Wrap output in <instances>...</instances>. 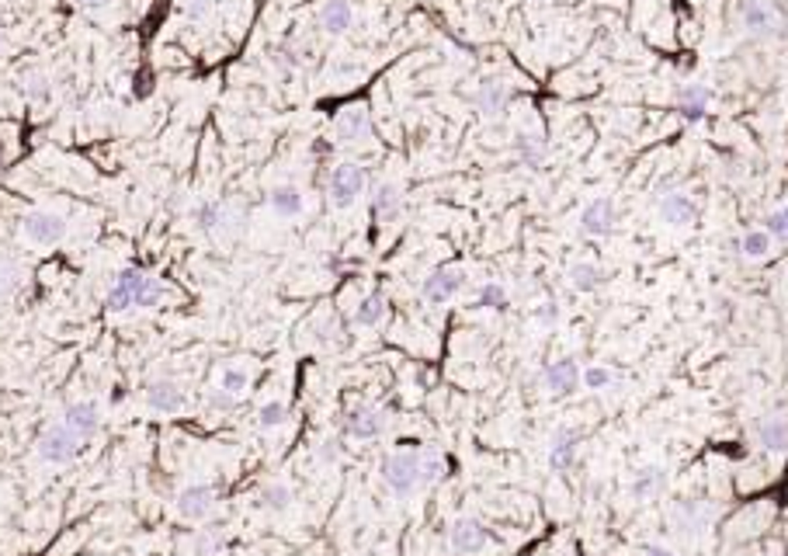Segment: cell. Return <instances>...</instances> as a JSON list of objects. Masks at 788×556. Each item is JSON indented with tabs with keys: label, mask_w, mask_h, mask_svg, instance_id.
Masks as SVG:
<instances>
[{
	"label": "cell",
	"mask_w": 788,
	"mask_h": 556,
	"mask_svg": "<svg viewBox=\"0 0 788 556\" xmlns=\"http://www.w3.org/2000/svg\"><path fill=\"white\" fill-rule=\"evenodd\" d=\"M365 185H369V174H365V167L361 164H337L330 170V178H327V195H330V205H337V209H347L354 198L365 192Z\"/></svg>",
	"instance_id": "3"
},
{
	"label": "cell",
	"mask_w": 788,
	"mask_h": 556,
	"mask_svg": "<svg viewBox=\"0 0 788 556\" xmlns=\"http://www.w3.org/2000/svg\"><path fill=\"white\" fill-rule=\"evenodd\" d=\"M21 229L32 244H42V247H53L66 237V220L53 209H32L21 216Z\"/></svg>",
	"instance_id": "5"
},
{
	"label": "cell",
	"mask_w": 788,
	"mask_h": 556,
	"mask_svg": "<svg viewBox=\"0 0 788 556\" xmlns=\"http://www.w3.org/2000/svg\"><path fill=\"white\" fill-rule=\"evenodd\" d=\"M709 101H712V91L705 84H688L677 91V112L684 122H701L709 112Z\"/></svg>",
	"instance_id": "17"
},
{
	"label": "cell",
	"mask_w": 788,
	"mask_h": 556,
	"mask_svg": "<svg viewBox=\"0 0 788 556\" xmlns=\"http://www.w3.org/2000/svg\"><path fill=\"white\" fill-rule=\"evenodd\" d=\"M476 303H479L483 310L504 313V310H507V289L501 286V282H486V286H479V295H476Z\"/></svg>",
	"instance_id": "35"
},
{
	"label": "cell",
	"mask_w": 788,
	"mask_h": 556,
	"mask_svg": "<svg viewBox=\"0 0 788 556\" xmlns=\"http://www.w3.org/2000/svg\"><path fill=\"white\" fill-rule=\"evenodd\" d=\"M442 477H448V459L435 449L420 452V487H435Z\"/></svg>",
	"instance_id": "29"
},
{
	"label": "cell",
	"mask_w": 788,
	"mask_h": 556,
	"mask_svg": "<svg viewBox=\"0 0 788 556\" xmlns=\"http://www.w3.org/2000/svg\"><path fill=\"white\" fill-rule=\"evenodd\" d=\"M764 229L771 233V240H778V244H788V205L782 209H775L767 220H764Z\"/></svg>",
	"instance_id": "39"
},
{
	"label": "cell",
	"mask_w": 788,
	"mask_h": 556,
	"mask_svg": "<svg viewBox=\"0 0 788 556\" xmlns=\"http://www.w3.org/2000/svg\"><path fill=\"white\" fill-rule=\"evenodd\" d=\"M694 202L684 192H670V195L660 198V220L670 223V227H688L694 220Z\"/></svg>",
	"instance_id": "20"
},
{
	"label": "cell",
	"mask_w": 788,
	"mask_h": 556,
	"mask_svg": "<svg viewBox=\"0 0 788 556\" xmlns=\"http://www.w3.org/2000/svg\"><path fill=\"white\" fill-rule=\"evenodd\" d=\"M611 369H604V365H587L584 372H580V383L587 386V390H604V386H611Z\"/></svg>",
	"instance_id": "40"
},
{
	"label": "cell",
	"mask_w": 788,
	"mask_h": 556,
	"mask_svg": "<svg viewBox=\"0 0 788 556\" xmlns=\"http://www.w3.org/2000/svg\"><path fill=\"white\" fill-rule=\"evenodd\" d=\"M743 29L751 35L775 32V11L764 0H743Z\"/></svg>",
	"instance_id": "24"
},
{
	"label": "cell",
	"mask_w": 788,
	"mask_h": 556,
	"mask_svg": "<svg viewBox=\"0 0 788 556\" xmlns=\"http://www.w3.org/2000/svg\"><path fill=\"white\" fill-rule=\"evenodd\" d=\"M185 550H188V556H212L220 550V535L216 532H195V535L185 539Z\"/></svg>",
	"instance_id": "38"
},
{
	"label": "cell",
	"mask_w": 788,
	"mask_h": 556,
	"mask_svg": "<svg viewBox=\"0 0 788 556\" xmlns=\"http://www.w3.org/2000/svg\"><path fill=\"white\" fill-rule=\"evenodd\" d=\"M382 427H386V414L378 407H369V403H358V407H351L344 414V431L351 438L369 442V438L382 435Z\"/></svg>",
	"instance_id": "11"
},
{
	"label": "cell",
	"mask_w": 788,
	"mask_h": 556,
	"mask_svg": "<svg viewBox=\"0 0 788 556\" xmlns=\"http://www.w3.org/2000/svg\"><path fill=\"white\" fill-rule=\"evenodd\" d=\"M167 299V286L150 271H136V286H132V310H157Z\"/></svg>",
	"instance_id": "16"
},
{
	"label": "cell",
	"mask_w": 788,
	"mask_h": 556,
	"mask_svg": "<svg viewBox=\"0 0 788 556\" xmlns=\"http://www.w3.org/2000/svg\"><path fill=\"white\" fill-rule=\"evenodd\" d=\"M191 223L202 229V233H212L222 223V205L220 202H195L191 205Z\"/></svg>",
	"instance_id": "31"
},
{
	"label": "cell",
	"mask_w": 788,
	"mask_h": 556,
	"mask_svg": "<svg viewBox=\"0 0 788 556\" xmlns=\"http://www.w3.org/2000/svg\"><path fill=\"white\" fill-rule=\"evenodd\" d=\"M462 289H466V271L462 268H435L424 278V286H420V293H424L427 303H448Z\"/></svg>",
	"instance_id": "9"
},
{
	"label": "cell",
	"mask_w": 788,
	"mask_h": 556,
	"mask_svg": "<svg viewBox=\"0 0 788 556\" xmlns=\"http://www.w3.org/2000/svg\"><path fill=\"white\" fill-rule=\"evenodd\" d=\"M771 233L767 229H751V233H743V240L736 244L740 247V254L747 258V261H764L767 254H771Z\"/></svg>",
	"instance_id": "27"
},
{
	"label": "cell",
	"mask_w": 788,
	"mask_h": 556,
	"mask_svg": "<svg viewBox=\"0 0 788 556\" xmlns=\"http://www.w3.org/2000/svg\"><path fill=\"white\" fill-rule=\"evenodd\" d=\"M288 421V407H285L282 400H268L261 411H257V425L264 427V431H275V427H282Z\"/></svg>",
	"instance_id": "36"
},
{
	"label": "cell",
	"mask_w": 788,
	"mask_h": 556,
	"mask_svg": "<svg viewBox=\"0 0 788 556\" xmlns=\"http://www.w3.org/2000/svg\"><path fill=\"white\" fill-rule=\"evenodd\" d=\"M146 403L157 414H178V411H185L188 396L181 390V383H174V379H153L146 386Z\"/></svg>",
	"instance_id": "12"
},
{
	"label": "cell",
	"mask_w": 788,
	"mask_h": 556,
	"mask_svg": "<svg viewBox=\"0 0 788 556\" xmlns=\"http://www.w3.org/2000/svg\"><path fill=\"white\" fill-rule=\"evenodd\" d=\"M400 209H403L400 188H396V185H389V181L376 185V192H372V216H376V220H382V223H393V220L400 216Z\"/></svg>",
	"instance_id": "22"
},
{
	"label": "cell",
	"mask_w": 788,
	"mask_h": 556,
	"mask_svg": "<svg viewBox=\"0 0 788 556\" xmlns=\"http://www.w3.org/2000/svg\"><path fill=\"white\" fill-rule=\"evenodd\" d=\"M21 282H25V271L11 261V258H0V299L18 295Z\"/></svg>",
	"instance_id": "34"
},
{
	"label": "cell",
	"mask_w": 788,
	"mask_h": 556,
	"mask_svg": "<svg viewBox=\"0 0 788 556\" xmlns=\"http://www.w3.org/2000/svg\"><path fill=\"white\" fill-rule=\"evenodd\" d=\"M271 209L278 212V216H299L303 212V192L295 188V185H278V188H271Z\"/></svg>",
	"instance_id": "28"
},
{
	"label": "cell",
	"mask_w": 788,
	"mask_h": 556,
	"mask_svg": "<svg viewBox=\"0 0 788 556\" xmlns=\"http://www.w3.org/2000/svg\"><path fill=\"white\" fill-rule=\"evenodd\" d=\"M334 136H337V143H344V146L372 143V139H376V126H372L369 108H365V104H347L344 112H337Z\"/></svg>",
	"instance_id": "4"
},
{
	"label": "cell",
	"mask_w": 788,
	"mask_h": 556,
	"mask_svg": "<svg viewBox=\"0 0 788 556\" xmlns=\"http://www.w3.org/2000/svg\"><path fill=\"white\" fill-rule=\"evenodd\" d=\"M80 438L63 425V421H53V425L42 427V435H38V456L46 459V462H53V466H66V462H73L77 452H80Z\"/></svg>",
	"instance_id": "2"
},
{
	"label": "cell",
	"mask_w": 788,
	"mask_h": 556,
	"mask_svg": "<svg viewBox=\"0 0 788 556\" xmlns=\"http://www.w3.org/2000/svg\"><path fill=\"white\" fill-rule=\"evenodd\" d=\"M247 383H251V376H247V369H240V365H226L220 372V390L233 393V396H240V393L247 390Z\"/></svg>",
	"instance_id": "37"
},
{
	"label": "cell",
	"mask_w": 788,
	"mask_h": 556,
	"mask_svg": "<svg viewBox=\"0 0 788 556\" xmlns=\"http://www.w3.org/2000/svg\"><path fill=\"white\" fill-rule=\"evenodd\" d=\"M535 317L542 324H556V320H560V306H556V303H545V306L535 310Z\"/></svg>",
	"instance_id": "42"
},
{
	"label": "cell",
	"mask_w": 788,
	"mask_h": 556,
	"mask_svg": "<svg viewBox=\"0 0 788 556\" xmlns=\"http://www.w3.org/2000/svg\"><path fill=\"white\" fill-rule=\"evenodd\" d=\"M73 4H80V7H97V4H108V0H73Z\"/></svg>",
	"instance_id": "47"
},
{
	"label": "cell",
	"mask_w": 788,
	"mask_h": 556,
	"mask_svg": "<svg viewBox=\"0 0 788 556\" xmlns=\"http://www.w3.org/2000/svg\"><path fill=\"white\" fill-rule=\"evenodd\" d=\"M663 484H667V473H663L660 466H646V469H639V477L632 480V497H635V501H646V497L660 494Z\"/></svg>",
	"instance_id": "26"
},
{
	"label": "cell",
	"mask_w": 788,
	"mask_h": 556,
	"mask_svg": "<svg viewBox=\"0 0 788 556\" xmlns=\"http://www.w3.org/2000/svg\"><path fill=\"white\" fill-rule=\"evenodd\" d=\"M136 271L139 268H122L119 275H115V282H112V289H108V310L112 313H126L132 310V286H136Z\"/></svg>",
	"instance_id": "23"
},
{
	"label": "cell",
	"mask_w": 788,
	"mask_h": 556,
	"mask_svg": "<svg viewBox=\"0 0 788 556\" xmlns=\"http://www.w3.org/2000/svg\"><path fill=\"white\" fill-rule=\"evenodd\" d=\"M615 220H618V209H615V198L598 195L591 198L584 209H580V229L587 237H608L615 229Z\"/></svg>",
	"instance_id": "10"
},
{
	"label": "cell",
	"mask_w": 788,
	"mask_h": 556,
	"mask_svg": "<svg viewBox=\"0 0 788 556\" xmlns=\"http://www.w3.org/2000/svg\"><path fill=\"white\" fill-rule=\"evenodd\" d=\"M354 21V7L351 0H323L319 7V29L330 35H344Z\"/></svg>",
	"instance_id": "19"
},
{
	"label": "cell",
	"mask_w": 788,
	"mask_h": 556,
	"mask_svg": "<svg viewBox=\"0 0 788 556\" xmlns=\"http://www.w3.org/2000/svg\"><path fill=\"white\" fill-rule=\"evenodd\" d=\"M174 504L185 522H205L216 508V487L212 484H188V487H181Z\"/></svg>",
	"instance_id": "6"
},
{
	"label": "cell",
	"mask_w": 788,
	"mask_h": 556,
	"mask_svg": "<svg viewBox=\"0 0 788 556\" xmlns=\"http://www.w3.org/2000/svg\"><path fill=\"white\" fill-rule=\"evenodd\" d=\"M757 442H760L764 452H775V456L788 452V418L785 414L764 418V421L757 425Z\"/></svg>",
	"instance_id": "18"
},
{
	"label": "cell",
	"mask_w": 788,
	"mask_h": 556,
	"mask_svg": "<svg viewBox=\"0 0 788 556\" xmlns=\"http://www.w3.org/2000/svg\"><path fill=\"white\" fill-rule=\"evenodd\" d=\"M674 515H677V522L684 525V532H698L701 525L709 522V511L701 508V501H677V508H674Z\"/></svg>",
	"instance_id": "32"
},
{
	"label": "cell",
	"mask_w": 788,
	"mask_h": 556,
	"mask_svg": "<svg viewBox=\"0 0 788 556\" xmlns=\"http://www.w3.org/2000/svg\"><path fill=\"white\" fill-rule=\"evenodd\" d=\"M257 504L264 508V511H285L288 504H292V487L288 484H278V480H271V484H264L261 494H257Z\"/></svg>",
	"instance_id": "30"
},
{
	"label": "cell",
	"mask_w": 788,
	"mask_h": 556,
	"mask_svg": "<svg viewBox=\"0 0 788 556\" xmlns=\"http://www.w3.org/2000/svg\"><path fill=\"white\" fill-rule=\"evenodd\" d=\"M514 150H518V161L525 167H542V161H545V146L538 143V139H532V136H525V132H518L514 136Z\"/></svg>",
	"instance_id": "33"
},
{
	"label": "cell",
	"mask_w": 788,
	"mask_h": 556,
	"mask_svg": "<svg viewBox=\"0 0 788 556\" xmlns=\"http://www.w3.org/2000/svg\"><path fill=\"white\" fill-rule=\"evenodd\" d=\"M576 445H580V431L576 427H556L552 431V442H549V466L556 473H567L576 459Z\"/></svg>",
	"instance_id": "13"
},
{
	"label": "cell",
	"mask_w": 788,
	"mask_h": 556,
	"mask_svg": "<svg viewBox=\"0 0 788 556\" xmlns=\"http://www.w3.org/2000/svg\"><path fill=\"white\" fill-rule=\"evenodd\" d=\"M73 550H77V535H66L60 546H53V550H49V556H70Z\"/></svg>",
	"instance_id": "44"
},
{
	"label": "cell",
	"mask_w": 788,
	"mask_h": 556,
	"mask_svg": "<svg viewBox=\"0 0 788 556\" xmlns=\"http://www.w3.org/2000/svg\"><path fill=\"white\" fill-rule=\"evenodd\" d=\"M319 459H323V462H337V459H341V449H337V442H323V449H319Z\"/></svg>",
	"instance_id": "45"
},
{
	"label": "cell",
	"mask_w": 788,
	"mask_h": 556,
	"mask_svg": "<svg viewBox=\"0 0 788 556\" xmlns=\"http://www.w3.org/2000/svg\"><path fill=\"white\" fill-rule=\"evenodd\" d=\"M604 282H608V271L594 261H576L569 268V286L576 293H598V289H604Z\"/></svg>",
	"instance_id": "21"
},
{
	"label": "cell",
	"mask_w": 788,
	"mask_h": 556,
	"mask_svg": "<svg viewBox=\"0 0 788 556\" xmlns=\"http://www.w3.org/2000/svg\"><path fill=\"white\" fill-rule=\"evenodd\" d=\"M378 473H382V484H386L389 491L407 497V494H413L420 487V452H413V449L389 452V456L382 459Z\"/></svg>",
	"instance_id": "1"
},
{
	"label": "cell",
	"mask_w": 788,
	"mask_h": 556,
	"mask_svg": "<svg viewBox=\"0 0 788 556\" xmlns=\"http://www.w3.org/2000/svg\"><path fill=\"white\" fill-rule=\"evenodd\" d=\"M639 556H677L670 546H657V543H650V546H643L639 550Z\"/></svg>",
	"instance_id": "46"
},
{
	"label": "cell",
	"mask_w": 788,
	"mask_h": 556,
	"mask_svg": "<svg viewBox=\"0 0 788 556\" xmlns=\"http://www.w3.org/2000/svg\"><path fill=\"white\" fill-rule=\"evenodd\" d=\"M0 46H4V35H0Z\"/></svg>",
	"instance_id": "48"
},
{
	"label": "cell",
	"mask_w": 788,
	"mask_h": 556,
	"mask_svg": "<svg viewBox=\"0 0 788 556\" xmlns=\"http://www.w3.org/2000/svg\"><path fill=\"white\" fill-rule=\"evenodd\" d=\"M448 543H452V550L462 556H476L479 550H486L490 546V532H486V525L479 522V519H455L452 528H448Z\"/></svg>",
	"instance_id": "7"
},
{
	"label": "cell",
	"mask_w": 788,
	"mask_h": 556,
	"mask_svg": "<svg viewBox=\"0 0 788 556\" xmlns=\"http://www.w3.org/2000/svg\"><path fill=\"white\" fill-rule=\"evenodd\" d=\"M212 407H220V411H233L236 407V396L226 390H216L212 393Z\"/></svg>",
	"instance_id": "43"
},
{
	"label": "cell",
	"mask_w": 788,
	"mask_h": 556,
	"mask_svg": "<svg viewBox=\"0 0 788 556\" xmlns=\"http://www.w3.org/2000/svg\"><path fill=\"white\" fill-rule=\"evenodd\" d=\"M507 101H510V91H507V84L501 80H494V77H486L479 87H476L473 95V104L479 115H486V119H494V115H501L507 108Z\"/></svg>",
	"instance_id": "15"
},
{
	"label": "cell",
	"mask_w": 788,
	"mask_h": 556,
	"mask_svg": "<svg viewBox=\"0 0 788 556\" xmlns=\"http://www.w3.org/2000/svg\"><path fill=\"white\" fill-rule=\"evenodd\" d=\"M386 310H389L386 295L372 293V295H365V299L354 306V317H351V320H354L358 328H378V324L386 320Z\"/></svg>",
	"instance_id": "25"
},
{
	"label": "cell",
	"mask_w": 788,
	"mask_h": 556,
	"mask_svg": "<svg viewBox=\"0 0 788 556\" xmlns=\"http://www.w3.org/2000/svg\"><path fill=\"white\" fill-rule=\"evenodd\" d=\"M25 95L32 101H49L53 87H49V80H46L42 73H29V77H25Z\"/></svg>",
	"instance_id": "41"
},
{
	"label": "cell",
	"mask_w": 788,
	"mask_h": 556,
	"mask_svg": "<svg viewBox=\"0 0 788 556\" xmlns=\"http://www.w3.org/2000/svg\"><path fill=\"white\" fill-rule=\"evenodd\" d=\"M63 425L87 445V442H95L97 431H101V407L95 400H73L63 411Z\"/></svg>",
	"instance_id": "8"
},
{
	"label": "cell",
	"mask_w": 788,
	"mask_h": 556,
	"mask_svg": "<svg viewBox=\"0 0 788 556\" xmlns=\"http://www.w3.org/2000/svg\"><path fill=\"white\" fill-rule=\"evenodd\" d=\"M542 383L552 396H569V393L580 386V365L573 359L552 361L545 372H542Z\"/></svg>",
	"instance_id": "14"
}]
</instances>
